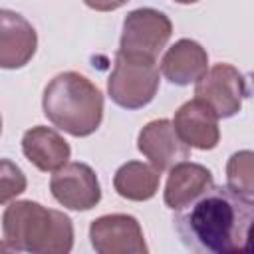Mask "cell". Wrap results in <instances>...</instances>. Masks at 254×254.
<instances>
[{
  "instance_id": "1",
  "label": "cell",
  "mask_w": 254,
  "mask_h": 254,
  "mask_svg": "<svg viewBox=\"0 0 254 254\" xmlns=\"http://www.w3.org/2000/svg\"><path fill=\"white\" fill-rule=\"evenodd\" d=\"M254 200L228 185H212L175 214L181 242L192 252L250 254Z\"/></svg>"
},
{
  "instance_id": "2",
  "label": "cell",
  "mask_w": 254,
  "mask_h": 254,
  "mask_svg": "<svg viewBox=\"0 0 254 254\" xmlns=\"http://www.w3.org/2000/svg\"><path fill=\"white\" fill-rule=\"evenodd\" d=\"M8 248L32 254H67L73 248V222L67 214L36 200H14L2 214Z\"/></svg>"
},
{
  "instance_id": "3",
  "label": "cell",
  "mask_w": 254,
  "mask_h": 254,
  "mask_svg": "<svg viewBox=\"0 0 254 254\" xmlns=\"http://www.w3.org/2000/svg\"><path fill=\"white\" fill-rule=\"evenodd\" d=\"M42 109L58 129L71 137H87L103 121V93L85 75L62 71L48 81L42 95Z\"/></svg>"
},
{
  "instance_id": "4",
  "label": "cell",
  "mask_w": 254,
  "mask_h": 254,
  "mask_svg": "<svg viewBox=\"0 0 254 254\" xmlns=\"http://www.w3.org/2000/svg\"><path fill=\"white\" fill-rule=\"evenodd\" d=\"M159 81L157 60L117 50L113 71L107 79V93L115 105L133 111L155 99Z\"/></svg>"
},
{
  "instance_id": "5",
  "label": "cell",
  "mask_w": 254,
  "mask_h": 254,
  "mask_svg": "<svg viewBox=\"0 0 254 254\" xmlns=\"http://www.w3.org/2000/svg\"><path fill=\"white\" fill-rule=\"evenodd\" d=\"M194 97L218 119H228L242 109V101L248 97L246 77L230 64H214L194 81Z\"/></svg>"
},
{
  "instance_id": "6",
  "label": "cell",
  "mask_w": 254,
  "mask_h": 254,
  "mask_svg": "<svg viewBox=\"0 0 254 254\" xmlns=\"http://www.w3.org/2000/svg\"><path fill=\"white\" fill-rule=\"evenodd\" d=\"M171 36L173 22L165 12L155 8H137L123 20L119 52L157 60V56L167 48Z\"/></svg>"
},
{
  "instance_id": "7",
  "label": "cell",
  "mask_w": 254,
  "mask_h": 254,
  "mask_svg": "<svg viewBox=\"0 0 254 254\" xmlns=\"http://www.w3.org/2000/svg\"><path fill=\"white\" fill-rule=\"evenodd\" d=\"M89 242L97 254H147L143 228L131 214L113 212L91 220Z\"/></svg>"
},
{
  "instance_id": "8",
  "label": "cell",
  "mask_w": 254,
  "mask_h": 254,
  "mask_svg": "<svg viewBox=\"0 0 254 254\" xmlns=\"http://www.w3.org/2000/svg\"><path fill=\"white\" fill-rule=\"evenodd\" d=\"M52 196L69 210H91L101 200V187L95 171L81 161L65 163L50 179Z\"/></svg>"
},
{
  "instance_id": "9",
  "label": "cell",
  "mask_w": 254,
  "mask_h": 254,
  "mask_svg": "<svg viewBox=\"0 0 254 254\" xmlns=\"http://www.w3.org/2000/svg\"><path fill=\"white\" fill-rule=\"evenodd\" d=\"M137 149L159 173L190 157V147L179 137L171 119H153L145 123L137 135Z\"/></svg>"
},
{
  "instance_id": "10",
  "label": "cell",
  "mask_w": 254,
  "mask_h": 254,
  "mask_svg": "<svg viewBox=\"0 0 254 254\" xmlns=\"http://www.w3.org/2000/svg\"><path fill=\"white\" fill-rule=\"evenodd\" d=\"M38 34L34 26L18 12L0 8V67L20 69L34 58Z\"/></svg>"
},
{
  "instance_id": "11",
  "label": "cell",
  "mask_w": 254,
  "mask_h": 254,
  "mask_svg": "<svg viewBox=\"0 0 254 254\" xmlns=\"http://www.w3.org/2000/svg\"><path fill=\"white\" fill-rule=\"evenodd\" d=\"M173 125L179 137L192 149L210 151L220 141L218 117L196 97L185 101L175 111Z\"/></svg>"
},
{
  "instance_id": "12",
  "label": "cell",
  "mask_w": 254,
  "mask_h": 254,
  "mask_svg": "<svg viewBox=\"0 0 254 254\" xmlns=\"http://www.w3.org/2000/svg\"><path fill=\"white\" fill-rule=\"evenodd\" d=\"M24 157L42 173H54L71 157L69 143L52 127L36 125L22 135Z\"/></svg>"
},
{
  "instance_id": "13",
  "label": "cell",
  "mask_w": 254,
  "mask_h": 254,
  "mask_svg": "<svg viewBox=\"0 0 254 254\" xmlns=\"http://www.w3.org/2000/svg\"><path fill=\"white\" fill-rule=\"evenodd\" d=\"M169 179L163 190V200L171 210H179L200 196L214 185L210 169L200 163L181 161L169 169Z\"/></svg>"
},
{
  "instance_id": "14",
  "label": "cell",
  "mask_w": 254,
  "mask_h": 254,
  "mask_svg": "<svg viewBox=\"0 0 254 254\" xmlns=\"http://www.w3.org/2000/svg\"><path fill=\"white\" fill-rule=\"evenodd\" d=\"M208 67V54L206 50L189 38L177 40L161 60V71L165 79L175 85H190L194 83Z\"/></svg>"
},
{
  "instance_id": "15",
  "label": "cell",
  "mask_w": 254,
  "mask_h": 254,
  "mask_svg": "<svg viewBox=\"0 0 254 254\" xmlns=\"http://www.w3.org/2000/svg\"><path fill=\"white\" fill-rule=\"evenodd\" d=\"M161 185V173L143 161H127L123 163L113 177V189L121 198L143 202L151 200Z\"/></svg>"
},
{
  "instance_id": "16",
  "label": "cell",
  "mask_w": 254,
  "mask_h": 254,
  "mask_svg": "<svg viewBox=\"0 0 254 254\" xmlns=\"http://www.w3.org/2000/svg\"><path fill=\"white\" fill-rule=\"evenodd\" d=\"M252 151L244 149L234 153L226 163V185L238 194L254 200V171H252Z\"/></svg>"
},
{
  "instance_id": "17",
  "label": "cell",
  "mask_w": 254,
  "mask_h": 254,
  "mask_svg": "<svg viewBox=\"0 0 254 254\" xmlns=\"http://www.w3.org/2000/svg\"><path fill=\"white\" fill-rule=\"evenodd\" d=\"M28 187L24 171L10 159H0V204L20 196Z\"/></svg>"
},
{
  "instance_id": "18",
  "label": "cell",
  "mask_w": 254,
  "mask_h": 254,
  "mask_svg": "<svg viewBox=\"0 0 254 254\" xmlns=\"http://www.w3.org/2000/svg\"><path fill=\"white\" fill-rule=\"evenodd\" d=\"M129 0H83V4L95 12H113L121 6H125Z\"/></svg>"
},
{
  "instance_id": "19",
  "label": "cell",
  "mask_w": 254,
  "mask_h": 254,
  "mask_svg": "<svg viewBox=\"0 0 254 254\" xmlns=\"http://www.w3.org/2000/svg\"><path fill=\"white\" fill-rule=\"evenodd\" d=\"M177 4H194V2H198V0H175Z\"/></svg>"
},
{
  "instance_id": "20",
  "label": "cell",
  "mask_w": 254,
  "mask_h": 254,
  "mask_svg": "<svg viewBox=\"0 0 254 254\" xmlns=\"http://www.w3.org/2000/svg\"><path fill=\"white\" fill-rule=\"evenodd\" d=\"M0 133H2V115H0Z\"/></svg>"
}]
</instances>
